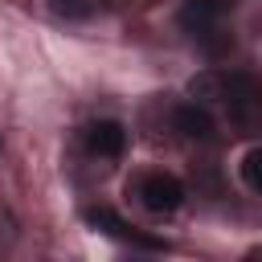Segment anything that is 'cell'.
<instances>
[{
  "label": "cell",
  "instance_id": "obj_8",
  "mask_svg": "<svg viewBox=\"0 0 262 262\" xmlns=\"http://www.w3.org/2000/svg\"><path fill=\"white\" fill-rule=\"evenodd\" d=\"M49 8H53L57 16H66V20H82V16H90V0H49Z\"/></svg>",
  "mask_w": 262,
  "mask_h": 262
},
{
  "label": "cell",
  "instance_id": "obj_3",
  "mask_svg": "<svg viewBox=\"0 0 262 262\" xmlns=\"http://www.w3.org/2000/svg\"><path fill=\"white\" fill-rule=\"evenodd\" d=\"M135 192H139V201H143L151 213H176L180 201H184V184H180L172 172H147Z\"/></svg>",
  "mask_w": 262,
  "mask_h": 262
},
{
  "label": "cell",
  "instance_id": "obj_1",
  "mask_svg": "<svg viewBox=\"0 0 262 262\" xmlns=\"http://www.w3.org/2000/svg\"><path fill=\"white\" fill-rule=\"evenodd\" d=\"M217 98L225 102V115H229L237 127L250 131V127L262 123V86H258V78L233 70V74L217 78Z\"/></svg>",
  "mask_w": 262,
  "mask_h": 262
},
{
  "label": "cell",
  "instance_id": "obj_6",
  "mask_svg": "<svg viewBox=\"0 0 262 262\" xmlns=\"http://www.w3.org/2000/svg\"><path fill=\"white\" fill-rule=\"evenodd\" d=\"M172 123H176V131L180 135H188V139H201V143H209L213 139V115L205 111V106H196V102H184V106H176V115H172Z\"/></svg>",
  "mask_w": 262,
  "mask_h": 262
},
{
  "label": "cell",
  "instance_id": "obj_4",
  "mask_svg": "<svg viewBox=\"0 0 262 262\" xmlns=\"http://www.w3.org/2000/svg\"><path fill=\"white\" fill-rule=\"evenodd\" d=\"M86 221L94 225V229H102V233H111V237H119V242H135V246H143V250H160L164 242L160 237H147V233H139L135 225H127L115 209H106V205H98V209H86Z\"/></svg>",
  "mask_w": 262,
  "mask_h": 262
},
{
  "label": "cell",
  "instance_id": "obj_5",
  "mask_svg": "<svg viewBox=\"0 0 262 262\" xmlns=\"http://www.w3.org/2000/svg\"><path fill=\"white\" fill-rule=\"evenodd\" d=\"M86 147H90L94 156H106V160L123 156V147H127V131H123V123H115V119H98V123H90V127H86Z\"/></svg>",
  "mask_w": 262,
  "mask_h": 262
},
{
  "label": "cell",
  "instance_id": "obj_2",
  "mask_svg": "<svg viewBox=\"0 0 262 262\" xmlns=\"http://www.w3.org/2000/svg\"><path fill=\"white\" fill-rule=\"evenodd\" d=\"M180 25L192 41H201L213 57H221L229 49V33L221 29V4L217 0H184L180 8Z\"/></svg>",
  "mask_w": 262,
  "mask_h": 262
},
{
  "label": "cell",
  "instance_id": "obj_7",
  "mask_svg": "<svg viewBox=\"0 0 262 262\" xmlns=\"http://www.w3.org/2000/svg\"><path fill=\"white\" fill-rule=\"evenodd\" d=\"M242 180H246L254 192H262V147L246 151V160H242Z\"/></svg>",
  "mask_w": 262,
  "mask_h": 262
}]
</instances>
